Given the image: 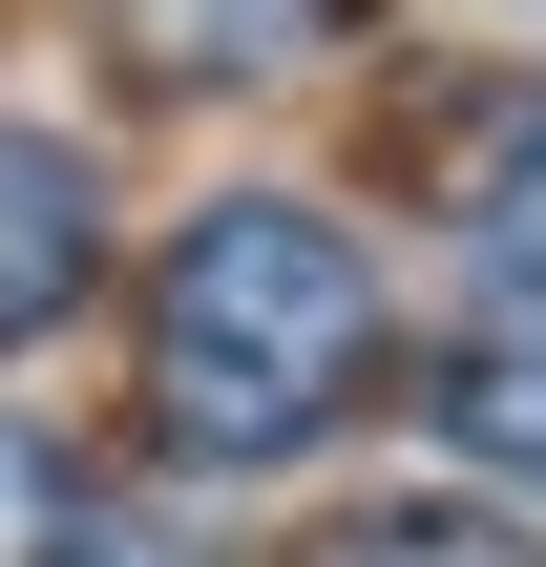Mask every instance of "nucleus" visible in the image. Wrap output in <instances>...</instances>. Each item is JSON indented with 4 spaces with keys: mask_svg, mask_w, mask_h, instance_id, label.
<instances>
[{
    "mask_svg": "<svg viewBox=\"0 0 546 567\" xmlns=\"http://www.w3.org/2000/svg\"><path fill=\"white\" fill-rule=\"evenodd\" d=\"M84 295H105V168L63 126H0V358L63 337Z\"/></svg>",
    "mask_w": 546,
    "mask_h": 567,
    "instance_id": "obj_3",
    "label": "nucleus"
},
{
    "mask_svg": "<svg viewBox=\"0 0 546 567\" xmlns=\"http://www.w3.org/2000/svg\"><path fill=\"white\" fill-rule=\"evenodd\" d=\"M421 421H442L505 505H546V274H484V295L421 337Z\"/></svg>",
    "mask_w": 546,
    "mask_h": 567,
    "instance_id": "obj_2",
    "label": "nucleus"
},
{
    "mask_svg": "<svg viewBox=\"0 0 546 567\" xmlns=\"http://www.w3.org/2000/svg\"><path fill=\"white\" fill-rule=\"evenodd\" d=\"M358 0H105V63L168 84V105H231V84H295Z\"/></svg>",
    "mask_w": 546,
    "mask_h": 567,
    "instance_id": "obj_4",
    "label": "nucleus"
},
{
    "mask_svg": "<svg viewBox=\"0 0 546 567\" xmlns=\"http://www.w3.org/2000/svg\"><path fill=\"white\" fill-rule=\"evenodd\" d=\"M63 567H231V547L168 526V505H84V547H63Z\"/></svg>",
    "mask_w": 546,
    "mask_h": 567,
    "instance_id": "obj_8",
    "label": "nucleus"
},
{
    "mask_svg": "<svg viewBox=\"0 0 546 567\" xmlns=\"http://www.w3.org/2000/svg\"><path fill=\"white\" fill-rule=\"evenodd\" d=\"M295 567H546V526H505V505H337Z\"/></svg>",
    "mask_w": 546,
    "mask_h": 567,
    "instance_id": "obj_5",
    "label": "nucleus"
},
{
    "mask_svg": "<svg viewBox=\"0 0 546 567\" xmlns=\"http://www.w3.org/2000/svg\"><path fill=\"white\" fill-rule=\"evenodd\" d=\"M358 379H379V252L337 231V210H295V189H210L168 252H147V316H126V400H147V442L168 463H295V442H337L358 421Z\"/></svg>",
    "mask_w": 546,
    "mask_h": 567,
    "instance_id": "obj_1",
    "label": "nucleus"
},
{
    "mask_svg": "<svg viewBox=\"0 0 546 567\" xmlns=\"http://www.w3.org/2000/svg\"><path fill=\"white\" fill-rule=\"evenodd\" d=\"M463 210H484V252H505V274H546V84L505 105V126H484V168H463Z\"/></svg>",
    "mask_w": 546,
    "mask_h": 567,
    "instance_id": "obj_6",
    "label": "nucleus"
},
{
    "mask_svg": "<svg viewBox=\"0 0 546 567\" xmlns=\"http://www.w3.org/2000/svg\"><path fill=\"white\" fill-rule=\"evenodd\" d=\"M63 547H84V463L42 421H0V567H63Z\"/></svg>",
    "mask_w": 546,
    "mask_h": 567,
    "instance_id": "obj_7",
    "label": "nucleus"
}]
</instances>
